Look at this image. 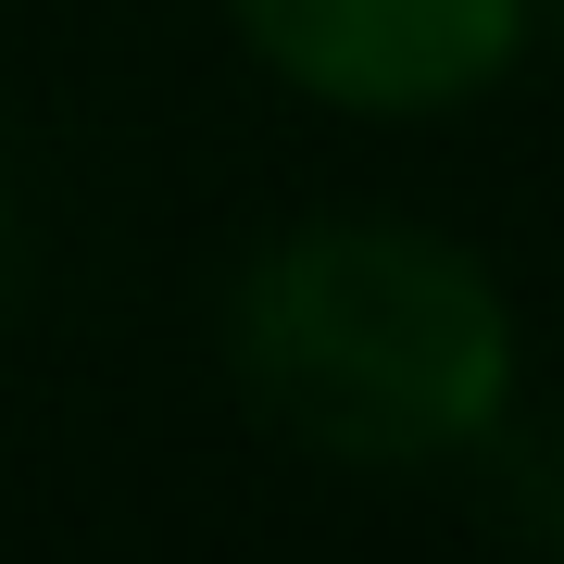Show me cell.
I'll list each match as a JSON object with an SVG mask.
<instances>
[{
  "label": "cell",
  "instance_id": "3957f363",
  "mask_svg": "<svg viewBox=\"0 0 564 564\" xmlns=\"http://www.w3.org/2000/svg\"><path fill=\"white\" fill-rule=\"evenodd\" d=\"M477 464H489V527L527 552H564V414H502Z\"/></svg>",
  "mask_w": 564,
  "mask_h": 564
},
{
  "label": "cell",
  "instance_id": "5b68a950",
  "mask_svg": "<svg viewBox=\"0 0 564 564\" xmlns=\"http://www.w3.org/2000/svg\"><path fill=\"white\" fill-rule=\"evenodd\" d=\"M540 25H564V0H540Z\"/></svg>",
  "mask_w": 564,
  "mask_h": 564
},
{
  "label": "cell",
  "instance_id": "6da1fadb",
  "mask_svg": "<svg viewBox=\"0 0 564 564\" xmlns=\"http://www.w3.org/2000/svg\"><path fill=\"white\" fill-rule=\"evenodd\" d=\"M514 289L452 226L302 214L226 276V377L339 477H452L514 414Z\"/></svg>",
  "mask_w": 564,
  "mask_h": 564
},
{
  "label": "cell",
  "instance_id": "7a4b0ae2",
  "mask_svg": "<svg viewBox=\"0 0 564 564\" xmlns=\"http://www.w3.org/2000/svg\"><path fill=\"white\" fill-rule=\"evenodd\" d=\"M226 25L289 101L351 126H426L527 63L540 0H226Z\"/></svg>",
  "mask_w": 564,
  "mask_h": 564
},
{
  "label": "cell",
  "instance_id": "277c9868",
  "mask_svg": "<svg viewBox=\"0 0 564 564\" xmlns=\"http://www.w3.org/2000/svg\"><path fill=\"white\" fill-rule=\"evenodd\" d=\"M13 263H25V214H13V176H0V302H13Z\"/></svg>",
  "mask_w": 564,
  "mask_h": 564
}]
</instances>
